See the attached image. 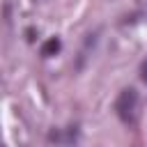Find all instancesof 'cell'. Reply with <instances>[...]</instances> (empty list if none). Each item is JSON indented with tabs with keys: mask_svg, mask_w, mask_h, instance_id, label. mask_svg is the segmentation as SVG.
<instances>
[{
	"mask_svg": "<svg viewBox=\"0 0 147 147\" xmlns=\"http://www.w3.org/2000/svg\"><path fill=\"white\" fill-rule=\"evenodd\" d=\"M136 108H138V92L133 87H124L115 101V113L124 124L136 122Z\"/></svg>",
	"mask_w": 147,
	"mask_h": 147,
	"instance_id": "1",
	"label": "cell"
},
{
	"mask_svg": "<svg viewBox=\"0 0 147 147\" xmlns=\"http://www.w3.org/2000/svg\"><path fill=\"white\" fill-rule=\"evenodd\" d=\"M99 34H101V28H96V30H92V32L85 34L83 46H80L78 57H76V69H78V71H80V69L85 67V62L90 60V55H92V51H94V46H96V41H99Z\"/></svg>",
	"mask_w": 147,
	"mask_h": 147,
	"instance_id": "2",
	"label": "cell"
},
{
	"mask_svg": "<svg viewBox=\"0 0 147 147\" xmlns=\"http://www.w3.org/2000/svg\"><path fill=\"white\" fill-rule=\"evenodd\" d=\"M60 48H62V41H60L57 37H51V39H46V41L41 44L39 53H41V57H51V55H55Z\"/></svg>",
	"mask_w": 147,
	"mask_h": 147,
	"instance_id": "3",
	"label": "cell"
},
{
	"mask_svg": "<svg viewBox=\"0 0 147 147\" xmlns=\"http://www.w3.org/2000/svg\"><path fill=\"white\" fill-rule=\"evenodd\" d=\"M142 80H145V83H147V62H145V64H142Z\"/></svg>",
	"mask_w": 147,
	"mask_h": 147,
	"instance_id": "4",
	"label": "cell"
}]
</instances>
